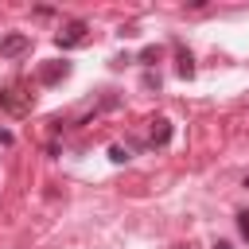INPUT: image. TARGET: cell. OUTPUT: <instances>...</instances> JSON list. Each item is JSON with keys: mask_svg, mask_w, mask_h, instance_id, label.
<instances>
[{"mask_svg": "<svg viewBox=\"0 0 249 249\" xmlns=\"http://www.w3.org/2000/svg\"><path fill=\"white\" fill-rule=\"evenodd\" d=\"M0 105H4L8 113H27V109H31V93H23L19 86H8V89L0 93Z\"/></svg>", "mask_w": 249, "mask_h": 249, "instance_id": "1", "label": "cell"}, {"mask_svg": "<svg viewBox=\"0 0 249 249\" xmlns=\"http://www.w3.org/2000/svg\"><path fill=\"white\" fill-rule=\"evenodd\" d=\"M27 47H31V35H23V31H16V35H4V39H0V54H4V58L23 54Z\"/></svg>", "mask_w": 249, "mask_h": 249, "instance_id": "2", "label": "cell"}, {"mask_svg": "<svg viewBox=\"0 0 249 249\" xmlns=\"http://www.w3.org/2000/svg\"><path fill=\"white\" fill-rule=\"evenodd\" d=\"M82 35H86V23H70L66 35H58V47H74V43H82Z\"/></svg>", "mask_w": 249, "mask_h": 249, "instance_id": "3", "label": "cell"}, {"mask_svg": "<svg viewBox=\"0 0 249 249\" xmlns=\"http://www.w3.org/2000/svg\"><path fill=\"white\" fill-rule=\"evenodd\" d=\"M167 136H171V124L167 121H156L152 124V144H167Z\"/></svg>", "mask_w": 249, "mask_h": 249, "instance_id": "4", "label": "cell"}, {"mask_svg": "<svg viewBox=\"0 0 249 249\" xmlns=\"http://www.w3.org/2000/svg\"><path fill=\"white\" fill-rule=\"evenodd\" d=\"M109 160H113V163H124V160H128V152H124L121 144H113V148H109Z\"/></svg>", "mask_w": 249, "mask_h": 249, "instance_id": "5", "label": "cell"}, {"mask_svg": "<svg viewBox=\"0 0 249 249\" xmlns=\"http://www.w3.org/2000/svg\"><path fill=\"white\" fill-rule=\"evenodd\" d=\"M58 74H66V66H62V62H58V66H51V70H43V82H54Z\"/></svg>", "mask_w": 249, "mask_h": 249, "instance_id": "6", "label": "cell"}, {"mask_svg": "<svg viewBox=\"0 0 249 249\" xmlns=\"http://www.w3.org/2000/svg\"><path fill=\"white\" fill-rule=\"evenodd\" d=\"M237 226H241V233L249 237V214H237Z\"/></svg>", "mask_w": 249, "mask_h": 249, "instance_id": "7", "label": "cell"}, {"mask_svg": "<svg viewBox=\"0 0 249 249\" xmlns=\"http://www.w3.org/2000/svg\"><path fill=\"white\" fill-rule=\"evenodd\" d=\"M245 187H249V179H245Z\"/></svg>", "mask_w": 249, "mask_h": 249, "instance_id": "8", "label": "cell"}]
</instances>
